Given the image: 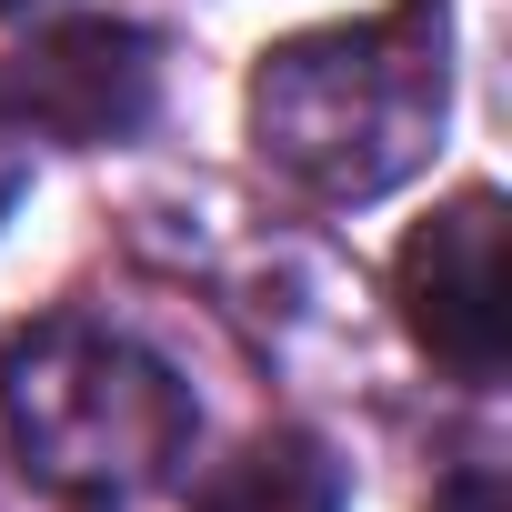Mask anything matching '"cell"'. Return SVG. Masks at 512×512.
Masks as SVG:
<instances>
[{"label":"cell","instance_id":"obj_4","mask_svg":"<svg viewBox=\"0 0 512 512\" xmlns=\"http://www.w3.org/2000/svg\"><path fill=\"white\" fill-rule=\"evenodd\" d=\"M0 121L41 141H131L151 121V41L121 21H61L0 71Z\"/></svg>","mask_w":512,"mask_h":512},{"label":"cell","instance_id":"obj_2","mask_svg":"<svg viewBox=\"0 0 512 512\" xmlns=\"http://www.w3.org/2000/svg\"><path fill=\"white\" fill-rule=\"evenodd\" d=\"M0 412H11L31 482L61 492L71 512H131L191 462V432H201L191 392L141 342L81 312H51L0 342Z\"/></svg>","mask_w":512,"mask_h":512},{"label":"cell","instance_id":"obj_6","mask_svg":"<svg viewBox=\"0 0 512 512\" xmlns=\"http://www.w3.org/2000/svg\"><path fill=\"white\" fill-rule=\"evenodd\" d=\"M432 512H502V472H492V462H472V472H452Z\"/></svg>","mask_w":512,"mask_h":512},{"label":"cell","instance_id":"obj_5","mask_svg":"<svg viewBox=\"0 0 512 512\" xmlns=\"http://www.w3.org/2000/svg\"><path fill=\"white\" fill-rule=\"evenodd\" d=\"M201 512H342V462L312 432H262L241 462L211 472Z\"/></svg>","mask_w":512,"mask_h":512},{"label":"cell","instance_id":"obj_8","mask_svg":"<svg viewBox=\"0 0 512 512\" xmlns=\"http://www.w3.org/2000/svg\"><path fill=\"white\" fill-rule=\"evenodd\" d=\"M0 11H21V0H0Z\"/></svg>","mask_w":512,"mask_h":512},{"label":"cell","instance_id":"obj_1","mask_svg":"<svg viewBox=\"0 0 512 512\" xmlns=\"http://www.w3.org/2000/svg\"><path fill=\"white\" fill-rule=\"evenodd\" d=\"M452 111V11L392 0L372 21L302 31L251 71V141L312 201H382L402 191Z\"/></svg>","mask_w":512,"mask_h":512},{"label":"cell","instance_id":"obj_3","mask_svg":"<svg viewBox=\"0 0 512 512\" xmlns=\"http://www.w3.org/2000/svg\"><path fill=\"white\" fill-rule=\"evenodd\" d=\"M392 302L412 342L452 382H502V191H452L392 262Z\"/></svg>","mask_w":512,"mask_h":512},{"label":"cell","instance_id":"obj_7","mask_svg":"<svg viewBox=\"0 0 512 512\" xmlns=\"http://www.w3.org/2000/svg\"><path fill=\"white\" fill-rule=\"evenodd\" d=\"M11 191H21V131L0 121V211H11Z\"/></svg>","mask_w":512,"mask_h":512}]
</instances>
